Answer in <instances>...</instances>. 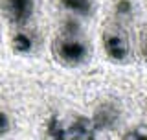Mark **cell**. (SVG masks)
Segmentation results:
<instances>
[{
  "instance_id": "6da1fadb",
  "label": "cell",
  "mask_w": 147,
  "mask_h": 140,
  "mask_svg": "<svg viewBox=\"0 0 147 140\" xmlns=\"http://www.w3.org/2000/svg\"><path fill=\"white\" fill-rule=\"evenodd\" d=\"M53 54L66 67H77L88 59V44L81 39L77 22L68 20L64 24L63 33L53 43Z\"/></svg>"
},
{
  "instance_id": "7a4b0ae2",
  "label": "cell",
  "mask_w": 147,
  "mask_h": 140,
  "mask_svg": "<svg viewBox=\"0 0 147 140\" xmlns=\"http://www.w3.org/2000/svg\"><path fill=\"white\" fill-rule=\"evenodd\" d=\"M103 48H105V52H107L109 57L116 63L127 61L129 52H131L127 37L123 33H119V31H107V33L103 35Z\"/></svg>"
},
{
  "instance_id": "3957f363",
  "label": "cell",
  "mask_w": 147,
  "mask_h": 140,
  "mask_svg": "<svg viewBox=\"0 0 147 140\" xmlns=\"http://www.w3.org/2000/svg\"><path fill=\"white\" fill-rule=\"evenodd\" d=\"M2 9L7 20L15 22V24H24L33 15L35 2L33 0H4Z\"/></svg>"
},
{
  "instance_id": "277c9868",
  "label": "cell",
  "mask_w": 147,
  "mask_h": 140,
  "mask_svg": "<svg viewBox=\"0 0 147 140\" xmlns=\"http://www.w3.org/2000/svg\"><path fill=\"white\" fill-rule=\"evenodd\" d=\"M119 120V109L114 103H101L94 113L92 124L98 131H105V129H112Z\"/></svg>"
},
{
  "instance_id": "5b68a950",
  "label": "cell",
  "mask_w": 147,
  "mask_h": 140,
  "mask_svg": "<svg viewBox=\"0 0 147 140\" xmlns=\"http://www.w3.org/2000/svg\"><path fill=\"white\" fill-rule=\"evenodd\" d=\"M96 133H98V129L94 127L92 120L85 118V116L76 118L68 127H64V137L66 138H83V140H86V138H94Z\"/></svg>"
},
{
  "instance_id": "8992f818",
  "label": "cell",
  "mask_w": 147,
  "mask_h": 140,
  "mask_svg": "<svg viewBox=\"0 0 147 140\" xmlns=\"http://www.w3.org/2000/svg\"><path fill=\"white\" fill-rule=\"evenodd\" d=\"M61 4L64 9H68L72 15L77 17H88L94 11L92 0H61Z\"/></svg>"
},
{
  "instance_id": "52a82bcc",
  "label": "cell",
  "mask_w": 147,
  "mask_h": 140,
  "mask_svg": "<svg viewBox=\"0 0 147 140\" xmlns=\"http://www.w3.org/2000/svg\"><path fill=\"white\" fill-rule=\"evenodd\" d=\"M13 50L17 54H30L33 50V39L28 33H24V31H18L13 37Z\"/></svg>"
},
{
  "instance_id": "ba28073f",
  "label": "cell",
  "mask_w": 147,
  "mask_h": 140,
  "mask_svg": "<svg viewBox=\"0 0 147 140\" xmlns=\"http://www.w3.org/2000/svg\"><path fill=\"white\" fill-rule=\"evenodd\" d=\"M114 11H116L118 17L129 18V17L132 15V2H131V0H118V2H116V7H114Z\"/></svg>"
},
{
  "instance_id": "9c48e42d",
  "label": "cell",
  "mask_w": 147,
  "mask_h": 140,
  "mask_svg": "<svg viewBox=\"0 0 147 140\" xmlns=\"http://www.w3.org/2000/svg\"><path fill=\"white\" fill-rule=\"evenodd\" d=\"M48 135L52 138H66V137H64V127L59 124L57 118L50 120V124H48Z\"/></svg>"
},
{
  "instance_id": "30bf717a",
  "label": "cell",
  "mask_w": 147,
  "mask_h": 140,
  "mask_svg": "<svg viewBox=\"0 0 147 140\" xmlns=\"http://www.w3.org/2000/svg\"><path fill=\"white\" fill-rule=\"evenodd\" d=\"M9 129H11L9 116H7L6 113H2V111H0V137H4L6 133H9Z\"/></svg>"
},
{
  "instance_id": "8fae6325",
  "label": "cell",
  "mask_w": 147,
  "mask_h": 140,
  "mask_svg": "<svg viewBox=\"0 0 147 140\" xmlns=\"http://www.w3.org/2000/svg\"><path fill=\"white\" fill-rule=\"evenodd\" d=\"M123 138H147V129L144 127H138V129H132V131H129L127 135H123Z\"/></svg>"
},
{
  "instance_id": "7c38bea8",
  "label": "cell",
  "mask_w": 147,
  "mask_h": 140,
  "mask_svg": "<svg viewBox=\"0 0 147 140\" xmlns=\"http://www.w3.org/2000/svg\"><path fill=\"white\" fill-rule=\"evenodd\" d=\"M142 55H144V59L147 61V33L144 35V39H142Z\"/></svg>"
}]
</instances>
